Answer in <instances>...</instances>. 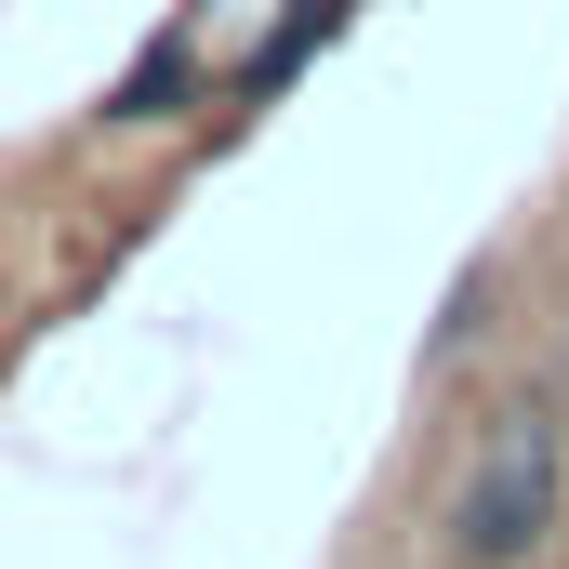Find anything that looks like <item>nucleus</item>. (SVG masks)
<instances>
[{
	"mask_svg": "<svg viewBox=\"0 0 569 569\" xmlns=\"http://www.w3.org/2000/svg\"><path fill=\"white\" fill-rule=\"evenodd\" d=\"M557 477H569V425L543 398H503L490 437H477V463H463V490H450V557L463 569H517L557 530Z\"/></svg>",
	"mask_w": 569,
	"mask_h": 569,
	"instance_id": "nucleus-1",
	"label": "nucleus"
},
{
	"mask_svg": "<svg viewBox=\"0 0 569 569\" xmlns=\"http://www.w3.org/2000/svg\"><path fill=\"white\" fill-rule=\"evenodd\" d=\"M345 13H358V0H291L279 27L252 40V67H239V107H266V93H291V67H305V53H318V40H331Z\"/></svg>",
	"mask_w": 569,
	"mask_h": 569,
	"instance_id": "nucleus-2",
	"label": "nucleus"
},
{
	"mask_svg": "<svg viewBox=\"0 0 569 569\" xmlns=\"http://www.w3.org/2000/svg\"><path fill=\"white\" fill-rule=\"evenodd\" d=\"M172 107H186V27H159L133 53V80L107 93V120H172Z\"/></svg>",
	"mask_w": 569,
	"mask_h": 569,
	"instance_id": "nucleus-3",
	"label": "nucleus"
}]
</instances>
